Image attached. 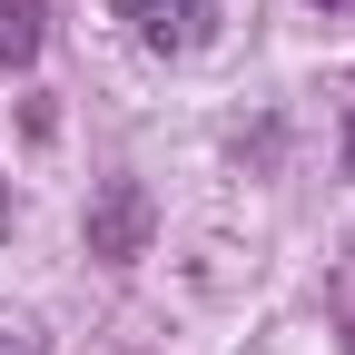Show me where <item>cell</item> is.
<instances>
[{
    "instance_id": "1",
    "label": "cell",
    "mask_w": 355,
    "mask_h": 355,
    "mask_svg": "<svg viewBox=\"0 0 355 355\" xmlns=\"http://www.w3.org/2000/svg\"><path fill=\"white\" fill-rule=\"evenodd\" d=\"M148 227H158V207H148L139 178H109V188L89 198V257H109V266L148 257Z\"/></svg>"
},
{
    "instance_id": "2",
    "label": "cell",
    "mask_w": 355,
    "mask_h": 355,
    "mask_svg": "<svg viewBox=\"0 0 355 355\" xmlns=\"http://www.w3.org/2000/svg\"><path fill=\"white\" fill-rule=\"evenodd\" d=\"M119 20H128V40H139V50H158V60H188V50H207L217 0H119Z\"/></svg>"
},
{
    "instance_id": "3",
    "label": "cell",
    "mask_w": 355,
    "mask_h": 355,
    "mask_svg": "<svg viewBox=\"0 0 355 355\" xmlns=\"http://www.w3.org/2000/svg\"><path fill=\"white\" fill-rule=\"evenodd\" d=\"M40 50V0H0V69H20Z\"/></svg>"
},
{
    "instance_id": "4",
    "label": "cell",
    "mask_w": 355,
    "mask_h": 355,
    "mask_svg": "<svg viewBox=\"0 0 355 355\" xmlns=\"http://www.w3.org/2000/svg\"><path fill=\"white\" fill-rule=\"evenodd\" d=\"M345 178H355V109H345Z\"/></svg>"
},
{
    "instance_id": "5",
    "label": "cell",
    "mask_w": 355,
    "mask_h": 355,
    "mask_svg": "<svg viewBox=\"0 0 355 355\" xmlns=\"http://www.w3.org/2000/svg\"><path fill=\"white\" fill-rule=\"evenodd\" d=\"M0 237H10V178H0Z\"/></svg>"
}]
</instances>
